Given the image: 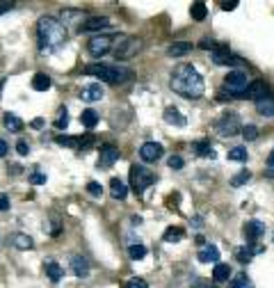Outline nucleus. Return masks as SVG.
I'll use <instances>...</instances> for the list:
<instances>
[{"mask_svg": "<svg viewBox=\"0 0 274 288\" xmlns=\"http://www.w3.org/2000/svg\"><path fill=\"white\" fill-rule=\"evenodd\" d=\"M172 89L176 94L185 98H201L206 92V85H204V78L192 64L188 62H181L176 69L172 71V80H169Z\"/></svg>", "mask_w": 274, "mask_h": 288, "instance_id": "nucleus-1", "label": "nucleus"}, {"mask_svg": "<svg viewBox=\"0 0 274 288\" xmlns=\"http://www.w3.org/2000/svg\"><path fill=\"white\" fill-rule=\"evenodd\" d=\"M37 41L41 53H55L66 41V25L55 16H43L37 23Z\"/></svg>", "mask_w": 274, "mask_h": 288, "instance_id": "nucleus-2", "label": "nucleus"}, {"mask_svg": "<svg viewBox=\"0 0 274 288\" xmlns=\"http://www.w3.org/2000/svg\"><path fill=\"white\" fill-rule=\"evenodd\" d=\"M85 73L87 76H96L98 80L112 82V85H121V82H128L133 78V73L128 69L114 66V64H89L85 66Z\"/></svg>", "mask_w": 274, "mask_h": 288, "instance_id": "nucleus-3", "label": "nucleus"}, {"mask_svg": "<svg viewBox=\"0 0 274 288\" xmlns=\"http://www.w3.org/2000/svg\"><path fill=\"white\" fill-rule=\"evenodd\" d=\"M128 174H130V188H133L135 195H142V192L156 181L153 172H149V169L142 167V165H133Z\"/></svg>", "mask_w": 274, "mask_h": 288, "instance_id": "nucleus-4", "label": "nucleus"}, {"mask_svg": "<svg viewBox=\"0 0 274 288\" xmlns=\"http://www.w3.org/2000/svg\"><path fill=\"white\" fill-rule=\"evenodd\" d=\"M224 87L231 98H242V94L247 92V87H249L247 73H245V71H231V73L224 78Z\"/></svg>", "mask_w": 274, "mask_h": 288, "instance_id": "nucleus-5", "label": "nucleus"}, {"mask_svg": "<svg viewBox=\"0 0 274 288\" xmlns=\"http://www.w3.org/2000/svg\"><path fill=\"white\" fill-rule=\"evenodd\" d=\"M215 128H217V133H220L222 137H233V135H238V131H240V117H238L236 112L222 114L220 119H217Z\"/></svg>", "mask_w": 274, "mask_h": 288, "instance_id": "nucleus-6", "label": "nucleus"}, {"mask_svg": "<svg viewBox=\"0 0 274 288\" xmlns=\"http://www.w3.org/2000/svg\"><path fill=\"white\" fill-rule=\"evenodd\" d=\"M140 48H142V41L137 37H121L117 48H114V57L117 60H128L135 53H140Z\"/></svg>", "mask_w": 274, "mask_h": 288, "instance_id": "nucleus-7", "label": "nucleus"}, {"mask_svg": "<svg viewBox=\"0 0 274 288\" xmlns=\"http://www.w3.org/2000/svg\"><path fill=\"white\" fill-rule=\"evenodd\" d=\"M210 60L215 62L217 66H236V64H242V60L238 55L231 53V48L226 44H220L213 53H210Z\"/></svg>", "mask_w": 274, "mask_h": 288, "instance_id": "nucleus-8", "label": "nucleus"}, {"mask_svg": "<svg viewBox=\"0 0 274 288\" xmlns=\"http://www.w3.org/2000/svg\"><path fill=\"white\" fill-rule=\"evenodd\" d=\"M112 37L108 34H101V37H94L87 41V50H89L91 57H103V55H108L112 50Z\"/></svg>", "mask_w": 274, "mask_h": 288, "instance_id": "nucleus-9", "label": "nucleus"}, {"mask_svg": "<svg viewBox=\"0 0 274 288\" xmlns=\"http://www.w3.org/2000/svg\"><path fill=\"white\" fill-rule=\"evenodd\" d=\"M162 153H165V149H162V144H158V142H144L140 147V158L144 163H156V160L162 158Z\"/></svg>", "mask_w": 274, "mask_h": 288, "instance_id": "nucleus-10", "label": "nucleus"}, {"mask_svg": "<svg viewBox=\"0 0 274 288\" xmlns=\"http://www.w3.org/2000/svg\"><path fill=\"white\" fill-rule=\"evenodd\" d=\"M268 96H270V85L265 80H252L247 92L242 94V98H254V101H261V98H268Z\"/></svg>", "mask_w": 274, "mask_h": 288, "instance_id": "nucleus-11", "label": "nucleus"}, {"mask_svg": "<svg viewBox=\"0 0 274 288\" xmlns=\"http://www.w3.org/2000/svg\"><path fill=\"white\" fill-rule=\"evenodd\" d=\"M265 231V224L258 222V220H249V222H245V229H242V236H245V240L247 243H256L261 236H263Z\"/></svg>", "mask_w": 274, "mask_h": 288, "instance_id": "nucleus-12", "label": "nucleus"}, {"mask_svg": "<svg viewBox=\"0 0 274 288\" xmlns=\"http://www.w3.org/2000/svg\"><path fill=\"white\" fill-rule=\"evenodd\" d=\"M110 27V18L108 16H91L87 18L80 25L82 32H101V30H108Z\"/></svg>", "mask_w": 274, "mask_h": 288, "instance_id": "nucleus-13", "label": "nucleus"}, {"mask_svg": "<svg viewBox=\"0 0 274 288\" xmlns=\"http://www.w3.org/2000/svg\"><path fill=\"white\" fill-rule=\"evenodd\" d=\"M119 160V149L112 147V144H105V147L101 149V156H98V167H112L114 163Z\"/></svg>", "mask_w": 274, "mask_h": 288, "instance_id": "nucleus-14", "label": "nucleus"}, {"mask_svg": "<svg viewBox=\"0 0 274 288\" xmlns=\"http://www.w3.org/2000/svg\"><path fill=\"white\" fill-rule=\"evenodd\" d=\"M103 94H105V89H103L98 82H91V85L82 87L80 98H82V101H87V103H96V101H101V98H103Z\"/></svg>", "mask_w": 274, "mask_h": 288, "instance_id": "nucleus-15", "label": "nucleus"}, {"mask_svg": "<svg viewBox=\"0 0 274 288\" xmlns=\"http://www.w3.org/2000/svg\"><path fill=\"white\" fill-rule=\"evenodd\" d=\"M71 272L75 277H87L89 275V261L80 254H73L71 256Z\"/></svg>", "mask_w": 274, "mask_h": 288, "instance_id": "nucleus-16", "label": "nucleus"}, {"mask_svg": "<svg viewBox=\"0 0 274 288\" xmlns=\"http://www.w3.org/2000/svg\"><path fill=\"white\" fill-rule=\"evenodd\" d=\"M165 121L167 124H172V126H178V128H183V126L188 124V119L183 117V112L178 108H174V105H169V108H165Z\"/></svg>", "mask_w": 274, "mask_h": 288, "instance_id": "nucleus-17", "label": "nucleus"}, {"mask_svg": "<svg viewBox=\"0 0 274 288\" xmlns=\"http://www.w3.org/2000/svg\"><path fill=\"white\" fill-rule=\"evenodd\" d=\"M197 259H199V263H220V250L215 245H206V247H201Z\"/></svg>", "mask_w": 274, "mask_h": 288, "instance_id": "nucleus-18", "label": "nucleus"}, {"mask_svg": "<svg viewBox=\"0 0 274 288\" xmlns=\"http://www.w3.org/2000/svg\"><path fill=\"white\" fill-rule=\"evenodd\" d=\"M229 279H231V266L229 263H215V268H213V282L226 284Z\"/></svg>", "mask_w": 274, "mask_h": 288, "instance_id": "nucleus-19", "label": "nucleus"}, {"mask_svg": "<svg viewBox=\"0 0 274 288\" xmlns=\"http://www.w3.org/2000/svg\"><path fill=\"white\" fill-rule=\"evenodd\" d=\"M190 50H192V44H188V41H176V44H172L167 48V55H169V57H183V55H188Z\"/></svg>", "mask_w": 274, "mask_h": 288, "instance_id": "nucleus-20", "label": "nucleus"}, {"mask_svg": "<svg viewBox=\"0 0 274 288\" xmlns=\"http://www.w3.org/2000/svg\"><path fill=\"white\" fill-rule=\"evenodd\" d=\"M43 270H46V275L50 277V282H59L62 279V268H59V263L57 261H53V259H48V261L43 263Z\"/></svg>", "mask_w": 274, "mask_h": 288, "instance_id": "nucleus-21", "label": "nucleus"}, {"mask_svg": "<svg viewBox=\"0 0 274 288\" xmlns=\"http://www.w3.org/2000/svg\"><path fill=\"white\" fill-rule=\"evenodd\" d=\"M194 151H197V156L201 158H215V149L210 147V140H199V142H194Z\"/></svg>", "mask_w": 274, "mask_h": 288, "instance_id": "nucleus-22", "label": "nucleus"}, {"mask_svg": "<svg viewBox=\"0 0 274 288\" xmlns=\"http://www.w3.org/2000/svg\"><path fill=\"white\" fill-rule=\"evenodd\" d=\"M256 110H258V114H263V117H274V98L268 96V98L256 101Z\"/></svg>", "mask_w": 274, "mask_h": 288, "instance_id": "nucleus-23", "label": "nucleus"}, {"mask_svg": "<svg viewBox=\"0 0 274 288\" xmlns=\"http://www.w3.org/2000/svg\"><path fill=\"white\" fill-rule=\"evenodd\" d=\"M50 85H53V80H50V76H46V73H37V76L32 78L34 92H46V89H50Z\"/></svg>", "mask_w": 274, "mask_h": 288, "instance_id": "nucleus-24", "label": "nucleus"}, {"mask_svg": "<svg viewBox=\"0 0 274 288\" xmlns=\"http://www.w3.org/2000/svg\"><path fill=\"white\" fill-rule=\"evenodd\" d=\"M110 195H112L114 199H126V195H128V188L124 185V181H119V179L110 181Z\"/></svg>", "mask_w": 274, "mask_h": 288, "instance_id": "nucleus-25", "label": "nucleus"}, {"mask_svg": "<svg viewBox=\"0 0 274 288\" xmlns=\"http://www.w3.org/2000/svg\"><path fill=\"white\" fill-rule=\"evenodd\" d=\"M80 121H82V126H85V128H94V126L98 124V114L94 112L91 108H87V110H82Z\"/></svg>", "mask_w": 274, "mask_h": 288, "instance_id": "nucleus-26", "label": "nucleus"}, {"mask_svg": "<svg viewBox=\"0 0 274 288\" xmlns=\"http://www.w3.org/2000/svg\"><path fill=\"white\" fill-rule=\"evenodd\" d=\"M162 238H165L167 243H178V240L185 238V231H183V227H169Z\"/></svg>", "mask_w": 274, "mask_h": 288, "instance_id": "nucleus-27", "label": "nucleus"}, {"mask_svg": "<svg viewBox=\"0 0 274 288\" xmlns=\"http://www.w3.org/2000/svg\"><path fill=\"white\" fill-rule=\"evenodd\" d=\"M5 128H7V131H11V133H18V131L23 128V121L18 119L16 114L7 112V114H5Z\"/></svg>", "mask_w": 274, "mask_h": 288, "instance_id": "nucleus-28", "label": "nucleus"}, {"mask_svg": "<svg viewBox=\"0 0 274 288\" xmlns=\"http://www.w3.org/2000/svg\"><path fill=\"white\" fill-rule=\"evenodd\" d=\"M247 147H233L231 151H229V160H236V163H247Z\"/></svg>", "mask_w": 274, "mask_h": 288, "instance_id": "nucleus-29", "label": "nucleus"}, {"mask_svg": "<svg viewBox=\"0 0 274 288\" xmlns=\"http://www.w3.org/2000/svg\"><path fill=\"white\" fill-rule=\"evenodd\" d=\"M14 245H16L18 250H32L34 247V243H32V238L30 236H25V234H14Z\"/></svg>", "mask_w": 274, "mask_h": 288, "instance_id": "nucleus-30", "label": "nucleus"}, {"mask_svg": "<svg viewBox=\"0 0 274 288\" xmlns=\"http://www.w3.org/2000/svg\"><path fill=\"white\" fill-rule=\"evenodd\" d=\"M190 14H192L194 21H204V18L208 16V9H206L204 2H192V7H190Z\"/></svg>", "mask_w": 274, "mask_h": 288, "instance_id": "nucleus-31", "label": "nucleus"}, {"mask_svg": "<svg viewBox=\"0 0 274 288\" xmlns=\"http://www.w3.org/2000/svg\"><path fill=\"white\" fill-rule=\"evenodd\" d=\"M128 254H130L133 261H140V259H144V256H146V247L142 243H133L128 247Z\"/></svg>", "mask_w": 274, "mask_h": 288, "instance_id": "nucleus-32", "label": "nucleus"}, {"mask_svg": "<svg viewBox=\"0 0 274 288\" xmlns=\"http://www.w3.org/2000/svg\"><path fill=\"white\" fill-rule=\"evenodd\" d=\"M249 179H252V172H247V169H240V172H238V174L231 179V185H233V188H240V185H245Z\"/></svg>", "mask_w": 274, "mask_h": 288, "instance_id": "nucleus-33", "label": "nucleus"}, {"mask_svg": "<svg viewBox=\"0 0 274 288\" xmlns=\"http://www.w3.org/2000/svg\"><path fill=\"white\" fill-rule=\"evenodd\" d=\"M252 256H254V247H252V245H245V247H240V250H238V261H240V263H249V261H252Z\"/></svg>", "mask_w": 274, "mask_h": 288, "instance_id": "nucleus-34", "label": "nucleus"}, {"mask_svg": "<svg viewBox=\"0 0 274 288\" xmlns=\"http://www.w3.org/2000/svg\"><path fill=\"white\" fill-rule=\"evenodd\" d=\"M231 288H254V284L247 275H238V277L231 282Z\"/></svg>", "mask_w": 274, "mask_h": 288, "instance_id": "nucleus-35", "label": "nucleus"}, {"mask_svg": "<svg viewBox=\"0 0 274 288\" xmlns=\"http://www.w3.org/2000/svg\"><path fill=\"white\" fill-rule=\"evenodd\" d=\"M66 126H69V112H66V108H62L57 121H55V128H57V131H64Z\"/></svg>", "mask_w": 274, "mask_h": 288, "instance_id": "nucleus-36", "label": "nucleus"}, {"mask_svg": "<svg viewBox=\"0 0 274 288\" xmlns=\"http://www.w3.org/2000/svg\"><path fill=\"white\" fill-rule=\"evenodd\" d=\"M242 137H245L247 142L256 140V137H258V128H256V126H252V124L245 126V128H242Z\"/></svg>", "mask_w": 274, "mask_h": 288, "instance_id": "nucleus-37", "label": "nucleus"}, {"mask_svg": "<svg viewBox=\"0 0 274 288\" xmlns=\"http://www.w3.org/2000/svg\"><path fill=\"white\" fill-rule=\"evenodd\" d=\"M87 192H89L91 197H101L103 195V185L96 183V181H89V183H87Z\"/></svg>", "mask_w": 274, "mask_h": 288, "instance_id": "nucleus-38", "label": "nucleus"}, {"mask_svg": "<svg viewBox=\"0 0 274 288\" xmlns=\"http://www.w3.org/2000/svg\"><path fill=\"white\" fill-rule=\"evenodd\" d=\"M124 288H149V284H146L144 279H140V277H133V279H128V282H126Z\"/></svg>", "mask_w": 274, "mask_h": 288, "instance_id": "nucleus-39", "label": "nucleus"}, {"mask_svg": "<svg viewBox=\"0 0 274 288\" xmlns=\"http://www.w3.org/2000/svg\"><path fill=\"white\" fill-rule=\"evenodd\" d=\"M217 46H220V44H217V41H213V39H208V37H204V39H201V41H199V48L210 50V53H213V50H215Z\"/></svg>", "mask_w": 274, "mask_h": 288, "instance_id": "nucleus-40", "label": "nucleus"}, {"mask_svg": "<svg viewBox=\"0 0 274 288\" xmlns=\"http://www.w3.org/2000/svg\"><path fill=\"white\" fill-rule=\"evenodd\" d=\"M30 183H32V185L46 183V174H41V172H32V174H30Z\"/></svg>", "mask_w": 274, "mask_h": 288, "instance_id": "nucleus-41", "label": "nucleus"}, {"mask_svg": "<svg viewBox=\"0 0 274 288\" xmlns=\"http://www.w3.org/2000/svg\"><path fill=\"white\" fill-rule=\"evenodd\" d=\"M167 165H169L172 169H181L185 163H183V158H181V156H172L169 160H167Z\"/></svg>", "mask_w": 274, "mask_h": 288, "instance_id": "nucleus-42", "label": "nucleus"}, {"mask_svg": "<svg viewBox=\"0 0 274 288\" xmlns=\"http://www.w3.org/2000/svg\"><path fill=\"white\" fill-rule=\"evenodd\" d=\"M16 151L21 153V156H27V153H30V147H27V142H25V140H21V142L16 144Z\"/></svg>", "mask_w": 274, "mask_h": 288, "instance_id": "nucleus-43", "label": "nucleus"}, {"mask_svg": "<svg viewBox=\"0 0 274 288\" xmlns=\"http://www.w3.org/2000/svg\"><path fill=\"white\" fill-rule=\"evenodd\" d=\"M7 153H9V144L5 140H0V158H5Z\"/></svg>", "mask_w": 274, "mask_h": 288, "instance_id": "nucleus-44", "label": "nucleus"}, {"mask_svg": "<svg viewBox=\"0 0 274 288\" xmlns=\"http://www.w3.org/2000/svg\"><path fill=\"white\" fill-rule=\"evenodd\" d=\"M236 7H238L236 0H233V2H222V9H224V11H233Z\"/></svg>", "mask_w": 274, "mask_h": 288, "instance_id": "nucleus-45", "label": "nucleus"}, {"mask_svg": "<svg viewBox=\"0 0 274 288\" xmlns=\"http://www.w3.org/2000/svg\"><path fill=\"white\" fill-rule=\"evenodd\" d=\"M7 208H9V199L2 195V197H0V211H7Z\"/></svg>", "mask_w": 274, "mask_h": 288, "instance_id": "nucleus-46", "label": "nucleus"}, {"mask_svg": "<svg viewBox=\"0 0 274 288\" xmlns=\"http://www.w3.org/2000/svg\"><path fill=\"white\" fill-rule=\"evenodd\" d=\"M11 7H14L11 2H0V14H5V11H9Z\"/></svg>", "mask_w": 274, "mask_h": 288, "instance_id": "nucleus-47", "label": "nucleus"}, {"mask_svg": "<svg viewBox=\"0 0 274 288\" xmlns=\"http://www.w3.org/2000/svg\"><path fill=\"white\" fill-rule=\"evenodd\" d=\"M268 167L274 169V149H272V153H270V158H268Z\"/></svg>", "mask_w": 274, "mask_h": 288, "instance_id": "nucleus-48", "label": "nucleus"}, {"mask_svg": "<svg viewBox=\"0 0 274 288\" xmlns=\"http://www.w3.org/2000/svg\"><path fill=\"white\" fill-rule=\"evenodd\" d=\"M41 126H43V119H34L32 121V128H41Z\"/></svg>", "mask_w": 274, "mask_h": 288, "instance_id": "nucleus-49", "label": "nucleus"}, {"mask_svg": "<svg viewBox=\"0 0 274 288\" xmlns=\"http://www.w3.org/2000/svg\"><path fill=\"white\" fill-rule=\"evenodd\" d=\"M197 288H206V284H204V282H201V279H199V286H197Z\"/></svg>", "mask_w": 274, "mask_h": 288, "instance_id": "nucleus-50", "label": "nucleus"}, {"mask_svg": "<svg viewBox=\"0 0 274 288\" xmlns=\"http://www.w3.org/2000/svg\"><path fill=\"white\" fill-rule=\"evenodd\" d=\"M0 89H2V82H0Z\"/></svg>", "mask_w": 274, "mask_h": 288, "instance_id": "nucleus-51", "label": "nucleus"}]
</instances>
